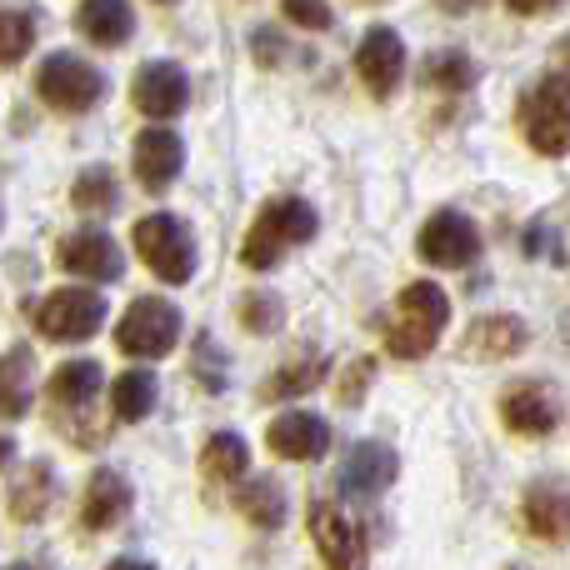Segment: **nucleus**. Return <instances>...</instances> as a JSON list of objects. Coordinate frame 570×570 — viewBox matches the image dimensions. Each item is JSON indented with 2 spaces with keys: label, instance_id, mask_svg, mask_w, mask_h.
<instances>
[{
  "label": "nucleus",
  "instance_id": "4c0bfd02",
  "mask_svg": "<svg viewBox=\"0 0 570 570\" xmlns=\"http://www.w3.org/2000/svg\"><path fill=\"white\" fill-rule=\"evenodd\" d=\"M10 455H16V445H10V435H0V465H10Z\"/></svg>",
  "mask_w": 570,
  "mask_h": 570
},
{
  "label": "nucleus",
  "instance_id": "39448f33",
  "mask_svg": "<svg viewBox=\"0 0 570 570\" xmlns=\"http://www.w3.org/2000/svg\"><path fill=\"white\" fill-rule=\"evenodd\" d=\"M136 250L166 285H186L196 276V240H190L186 220L166 216V210L136 220Z\"/></svg>",
  "mask_w": 570,
  "mask_h": 570
},
{
  "label": "nucleus",
  "instance_id": "6ab92c4d",
  "mask_svg": "<svg viewBox=\"0 0 570 570\" xmlns=\"http://www.w3.org/2000/svg\"><path fill=\"white\" fill-rule=\"evenodd\" d=\"M130 166H136V180L146 190H166L170 180L180 176V166H186V146H180V136H170V130H140Z\"/></svg>",
  "mask_w": 570,
  "mask_h": 570
},
{
  "label": "nucleus",
  "instance_id": "4be33fe9",
  "mask_svg": "<svg viewBox=\"0 0 570 570\" xmlns=\"http://www.w3.org/2000/svg\"><path fill=\"white\" fill-rule=\"evenodd\" d=\"M50 501H56V475H50V465L46 461L20 465V475L10 481V515L30 525L50 511Z\"/></svg>",
  "mask_w": 570,
  "mask_h": 570
},
{
  "label": "nucleus",
  "instance_id": "7c9ffc66",
  "mask_svg": "<svg viewBox=\"0 0 570 570\" xmlns=\"http://www.w3.org/2000/svg\"><path fill=\"white\" fill-rule=\"evenodd\" d=\"M36 46V20L26 10H0V66H16Z\"/></svg>",
  "mask_w": 570,
  "mask_h": 570
},
{
  "label": "nucleus",
  "instance_id": "bb28decb",
  "mask_svg": "<svg viewBox=\"0 0 570 570\" xmlns=\"http://www.w3.org/2000/svg\"><path fill=\"white\" fill-rule=\"evenodd\" d=\"M421 80L431 90H445V96H461V90L475 86V66L465 50H435V56H425V70Z\"/></svg>",
  "mask_w": 570,
  "mask_h": 570
},
{
  "label": "nucleus",
  "instance_id": "5701e85b",
  "mask_svg": "<svg viewBox=\"0 0 570 570\" xmlns=\"http://www.w3.org/2000/svg\"><path fill=\"white\" fill-rule=\"evenodd\" d=\"M30 375H36V355L26 345L0 355V421H20L30 411Z\"/></svg>",
  "mask_w": 570,
  "mask_h": 570
},
{
  "label": "nucleus",
  "instance_id": "412c9836",
  "mask_svg": "<svg viewBox=\"0 0 570 570\" xmlns=\"http://www.w3.org/2000/svg\"><path fill=\"white\" fill-rule=\"evenodd\" d=\"M76 30L90 46L116 50V46H126L130 30H136V10H130V0H80Z\"/></svg>",
  "mask_w": 570,
  "mask_h": 570
},
{
  "label": "nucleus",
  "instance_id": "f03ea898",
  "mask_svg": "<svg viewBox=\"0 0 570 570\" xmlns=\"http://www.w3.org/2000/svg\"><path fill=\"white\" fill-rule=\"evenodd\" d=\"M515 130H521V140L535 156H551V160L570 156V76L551 70V76L535 80L521 96Z\"/></svg>",
  "mask_w": 570,
  "mask_h": 570
},
{
  "label": "nucleus",
  "instance_id": "423d86ee",
  "mask_svg": "<svg viewBox=\"0 0 570 570\" xmlns=\"http://www.w3.org/2000/svg\"><path fill=\"white\" fill-rule=\"evenodd\" d=\"M176 341H180V311L170 301H160V295L130 301V311L116 325V345L126 355H136V361H160V355L176 351Z\"/></svg>",
  "mask_w": 570,
  "mask_h": 570
},
{
  "label": "nucleus",
  "instance_id": "f704fd0d",
  "mask_svg": "<svg viewBox=\"0 0 570 570\" xmlns=\"http://www.w3.org/2000/svg\"><path fill=\"white\" fill-rule=\"evenodd\" d=\"M505 6H511L515 16H546V10H556L561 0H505Z\"/></svg>",
  "mask_w": 570,
  "mask_h": 570
},
{
  "label": "nucleus",
  "instance_id": "58836bf2",
  "mask_svg": "<svg viewBox=\"0 0 570 570\" xmlns=\"http://www.w3.org/2000/svg\"><path fill=\"white\" fill-rule=\"evenodd\" d=\"M6 570H30V566H6Z\"/></svg>",
  "mask_w": 570,
  "mask_h": 570
},
{
  "label": "nucleus",
  "instance_id": "ddd939ff",
  "mask_svg": "<svg viewBox=\"0 0 570 570\" xmlns=\"http://www.w3.org/2000/svg\"><path fill=\"white\" fill-rule=\"evenodd\" d=\"M130 100H136L140 116L150 120H170L186 110L190 100V80L180 66H170V60H150V66L136 70V80H130Z\"/></svg>",
  "mask_w": 570,
  "mask_h": 570
},
{
  "label": "nucleus",
  "instance_id": "4468645a",
  "mask_svg": "<svg viewBox=\"0 0 570 570\" xmlns=\"http://www.w3.org/2000/svg\"><path fill=\"white\" fill-rule=\"evenodd\" d=\"M501 421L515 435H551L561 425V395L546 381H515L501 395Z\"/></svg>",
  "mask_w": 570,
  "mask_h": 570
},
{
  "label": "nucleus",
  "instance_id": "e433bc0d",
  "mask_svg": "<svg viewBox=\"0 0 570 570\" xmlns=\"http://www.w3.org/2000/svg\"><path fill=\"white\" fill-rule=\"evenodd\" d=\"M106 570H156V566H146V561H130V556H126V561H116V566H106Z\"/></svg>",
  "mask_w": 570,
  "mask_h": 570
},
{
  "label": "nucleus",
  "instance_id": "ea45409f",
  "mask_svg": "<svg viewBox=\"0 0 570 570\" xmlns=\"http://www.w3.org/2000/svg\"><path fill=\"white\" fill-rule=\"evenodd\" d=\"M160 6H170V0H160Z\"/></svg>",
  "mask_w": 570,
  "mask_h": 570
},
{
  "label": "nucleus",
  "instance_id": "72a5a7b5",
  "mask_svg": "<svg viewBox=\"0 0 570 570\" xmlns=\"http://www.w3.org/2000/svg\"><path fill=\"white\" fill-rule=\"evenodd\" d=\"M250 46H256V60H261V66H276L281 50H285L276 30H256V40H250Z\"/></svg>",
  "mask_w": 570,
  "mask_h": 570
},
{
  "label": "nucleus",
  "instance_id": "aec40b11",
  "mask_svg": "<svg viewBox=\"0 0 570 570\" xmlns=\"http://www.w3.org/2000/svg\"><path fill=\"white\" fill-rule=\"evenodd\" d=\"M126 511H130V481L120 471H110V465H100L86 485V501H80V525L86 531H110V525L126 521Z\"/></svg>",
  "mask_w": 570,
  "mask_h": 570
},
{
  "label": "nucleus",
  "instance_id": "7ed1b4c3",
  "mask_svg": "<svg viewBox=\"0 0 570 570\" xmlns=\"http://www.w3.org/2000/svg\"><path fill=\"white\" fill-rule=\"evenodd\" d=\"M100 385H106V371L96 361H66L46 385L50 415H56V431L70 435L76 445H96V405H100Z\"/></svg>",
  "mask_w": 570,
  "mask_h": 570
},
{
  "label": "nucleus",
  "instance_id": "b1692460",
  "mask_svg": "<svg viewBox=\"0 0 570 570\" xmlns=\"http://www.w3.org/2000/svg\"><path fill=\"white\" fill-rule=\"evenodd\" d=\"M246 465H250V445L236 431H216L206 441V451H200V471L216 485H236L246 475Z\"/></svg>",
  "mask_w": 570,
  "mask_h": 570
},
{
  "label": "nucleus",
  "instance_id": "f257e3e1",
  "mask_svg": "<svg viewBox=\"0 0 570 570\" xmlns=\"http://www.w3.org/2000/svg\"><path fill=\"white\" fill-rule=\"evenodd\" d=\"M445 325H451V295L435 281H411L395 295V311L385 321V351L395 361H421V355L435 351Z\"/></svg>",
  "mask_w": 570,
  "mask_h": 570
},
{
  "label": "nucleus",
  "instance_id": "1a4fd4ad",
  "mask_svg": "<svg viewBox=\"0 0 570 570\" xmlns=\"http://www.w3.org/2000/svg\"><path fill=\"white\" fill-rule=\"evenodd\" d=\"M106 325V301L86 285H66V291H50L36 305V331L50 341H90V335Z\"/></svg>",
  "mask_w": 570,
  "mask_h": 570
},
{
  "label": "nucleus",
  "instance_id": "a878e982",
  "mask_svg": "<svg viewBox=\"0 0 570 570\" xmlns=\"http://www.w3.org/2000/svg\"><path fill=\"white\" fill-rule=\"evenodd\" d=\"M70 200H76L80 216H110V210L120 206V190H116V176H110V166L80 170L76 186H70Z\"/></svg>",
  "mask_w": 570,
  "mask_h": 570
},
{
  "label": "nucleus",
  "instance_id": "6e6552de",
  "mask_svg": "<svg viewBox=\"0 0 570 570\" xmlns=\"http://www.w3.org/2000/svg\"><path fill=\"white\" fill-rule=\"evenodd\" d=\"M415 256H421L425 266L465 271L481 261V230H475L471 216H461V210H435V216L415 230Z\"/></svg>",
  "mask_w": 570,
  "mask_h": 570
},
{
  "label": "nucleus",
  "instance_id": "dca6fc26",
  "mask_svg": "<svg viewBox=\"0 0 570 570\" xmlns=\"http://www.w3.org/2000/svg\"><path fill=\"white\" fill-rule=\"evenodd\" d=\"M266 445L281 461H321L331 451V425L311 411H285L281 421H271Z\"/></svg>",
  "mask_w": 570,
  "mask_h": 570
},
{
  "label": "nucleus",
  "instance_id": "f3484780",
  "mask_svg": "<svg viewBox=\"0 0 570 570\" xmlns=\"http://www.w3.org/2000/svg\"><path fill=\"white\" fill-rule=\"evenodd\" d=\"M395 471H401V461H395L391 445L361 441V445H351V455H345L341 485H345V495H361V501H371V495H381L385 485L395 481Z\"/></svg>",
  "mask_w": 570,
  "mask_h": 570
},
{
  "label": "nucleus",
  "instance_id": "a211bd4d",
  "mask_svg": "<svg viewBox=\"0 0 570 570\" xmlns=\"http://www.w3.org/2000/svg\"><path fill=\"white\" fill-rule=\"evenodd\" d=\"M525 345H531V325L521 321V315H481V321L465 331L461 351L471 355V361H505V355H521Z\"/></svg>",
  "mask_w": 570,
  "mask_h": 570
},
{
  "label": "nucleus",
  "instance_id": "393cba45",
  "mask_svg": "<svg viewBox=\"0 0 570 570\" xmlns=\"http://www.w3.org/2000/svg\"><path fill=\"white\" fill-rule=\"evenodd\" d=\"M156 401H160V381L150 371H126L110 385V411H116V421H146V415L156 411Z\"/></svg>",
  "mask_w": 570,
  "mask_h": 570
},
{
  "label": "nucleus",
  "instance_id": "9d476101",
  "mask_svg": "<svg viewBox=\"0 0 570 570\" xmlns=\"http://www.w3.org/2000/svg\"><path fill=\"white\" fill-rule=\"evenodd\" d=\"M311 541L321 551L325 570H365L371 556H365V535L341 505L331 501H315L311 505Z\"/></svg>",
  "mask_w": 570,
  "mask_h": 570
},
{
  "label": "nucleus",
  "instance_id": "f8f14e48",
  "mask_svg": "<svg viewBox=\"0 0 570 570\" xmlns=\"http://www.w3.org/2000/svg\"><path fill=\"white\" fill-rule=\"evenodd\" d=\"M56 261H60V271H70V276H86V281H100V285L120 281V271H126L120 246L100 226L70 230V236L56 246Z\"/></svg>",
  "mask_w": 570,
  "mask_h": 570
},
{
  "label": "nucleus",
  "instance_id": "0eeeda50",
  "mask_svg": "<svg viewBox=\"0 0 570 570\" xmlns=\"http://www.w3.org/2000/svg\"><path fill=\"white\" fill-rule=\"evenodd\" d=\"M36 96L46 100V106L66 110V116H80V110H90L106 96V76H100L90 60L70 56V50H56V56H46L36 70Z\"/></svg>",
  "mask_w": 570,
  "mask_h": 570
},
{
  "label": "nucleus",
  "instance_id": "2f4dec72",
  "mask_svg": "<svg viewBox=\"0 0 570 570\" xmlns=\"http://www.w3.org/2000/svg\"><path fill=\"white\" fill-rule=\"evenodd\" d=\"M285 16L305 30H331V6L325 0H285Z\"/></svg>",
  "mask_w": 570,
  "mask_h": 570
},
{
  "label": "nucleus",
  "instance_id": "c9c22d12",
  "mask_svg": "<svg viewBox=\"0 0 570 570\" xmlns=\"http://www.w3.org/2000/svg\"><path fill=\"white\" fill-rule=\"evenodd\" d=\"M435 6H441V10H445V16H465V10L485 6V0H435Z\"/></svg>",
  "mask_w": 570,
  "mask_h": 570
},
{
  "label": "nucleus",
  "instance_id": "2eb2a0df",
  "mask_svg": "<svg viewBox=\"0 0 570 570\" xmlns=\"http://www.w3.org/2000/svg\"><path fill=\"white\" fill-rule=\"evenodd\" d=\"M521 505H525L531 535H541V541H551V546L570 541V481H561V475H541V481L525 485Z\"/></svg>",
  "mask_w": 570,
  "mask_h": 570
},
{
  "label": "nucleus",
  "instance_id": "c85d7f7f",
  "mask_svg": "<svg viewBox=\"0 0 570 570\" xmlns=\"http://www.w3.org/2000/svg\"><path fill=\"white\" fill-rule=\"evenodd\" d=\"M240 515H246L250 525H266V531H276V525L285 521V491L281 481H250L246 491L236 495Z\"/></svg>",
  "mask_w": 570,
  "mask_h": 570
},
{
  "label": "nucleus",
  "instance_id": "473e14b6",
  "mask_svg": "<svg viewBox=\"0 0 570 570\" xmlns=\"http://www.w3.org/2000/svg\"><path fill=\"white\" fill-rule=\"evenodd\" d=\"M365 381H371V361H355L351 371L341 375V385H335V395H341V405H361Z\"/></svg>",
  "mask_w": 570,
  "mask_h": 570
},
{
  "label": "nucleus",
  "instance_id": "9b49d317",
  "mask_svg": "<svg viewBox=\"0 0 570 570\" xmlns=\"http://www.w3.org/2000/svg\"><path fill=\"white\" fill-rule=\"evenodd\" d=\"M355 76L375 100H391L405 76V40L391 26H371L361 50H355Z\"/></svg>",
  "mask_w": 570,
  "mask_h": 570
},
{
  "label": "nucleus",
  "instance_id": "cd10ccee",
  "mask_svg": "<svg viewBox=\"0 0 570 570\" xmlns=\"http://www.w3.org/2000/svg\"><path fill=\"white\" fill-rule=\"evenodd\" d=\"M325 375V361L321 355H295L291 365H281L276 375H271L266 385H261V395L266 401H285V395H301V391H315Z\"/></svg>",
  "mask_w": 570,
  "mask_h": 570
},
{
  "label": "nucleus",
  "instance_id": "a19ab883",
  "mask_svg": "<svg viewBox=\"0 0 570 570\" xmlns=\"http://www.w3.org/2000/svg\"><path fill=\"white\" fill-rule=\"evenodd\" d=\"M515 570H525V566H515Z\"/></svg>",
  "mask_w": 570,
  "mask_h": 570
},
{
  "label": "nucleus",
  "instance_id": "20e7f679",
  "mask_svg": "<svg viewBox=\"0 0 570 570\" xmlns=\"http://www.w3.org/2000/svg\"><path fill=\"white\" fill-rule=\"evenodd\" d=\"M305 240H315V210L301 196H276L261 206L256 226H250L246 246H240V261L250 271H271L285 250L305 246Z\"/></svg>",
  "mask_w": 570,
  "mask_h": 570
},
{
  "label": "nucleus",
  "instance_id": "c756f323",
  "mask_svg": "<svg viewBox=\"0 0 570 570\" xmlns=\"http://www.w3.org/2000/svg\"><path fill=\"white\" fill-rule=\"evenodd\" d=\"M240 325H246L250 335H271L285 325V305L281 295H266V291H250L240 295Z\"/></svg>",
  "mask_w": 570,
  "mask_h": 570
}]
</instances>
